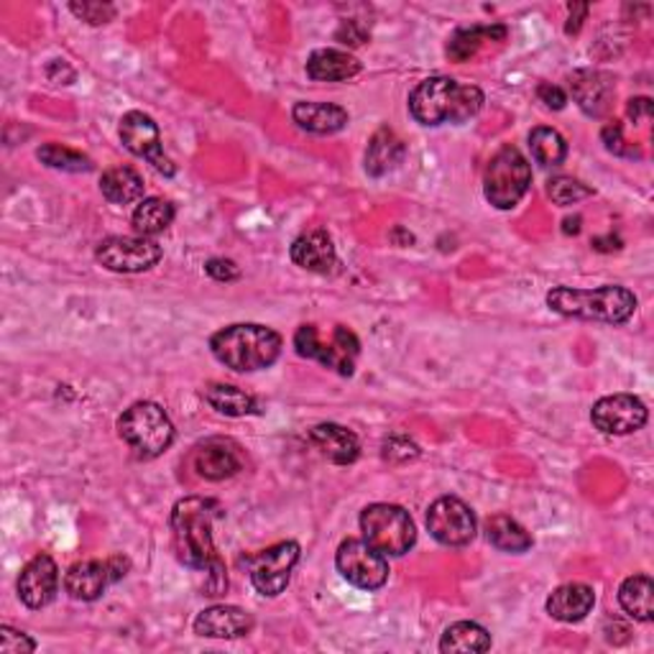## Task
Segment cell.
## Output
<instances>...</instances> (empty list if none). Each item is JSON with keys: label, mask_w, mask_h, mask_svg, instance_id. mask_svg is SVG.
Segmentation results:
<instances>
[{"label": "cell", "mask_w": 654, "mask_h": 654, "mask_svg": "<svg viewBox=\"0 0 654 654\" xmlns=\"http://www.w3.org/2000/svg\"><path fill=\"white\" fill-rule=\"evenodd\" d=\"M507 36V29L503 26H473V29H461L455 31V36L447 44V57L453 62H468L473 54L480 49L484 42H494V38Z\"/></svg>", "instance_id": "obj_32"}, {"label": "cell", "mask_w": 654, "mask_h": 654, "mask_svg": "<svg viewBox=\"0 0 654 654\" xmlns=\"http://www.w3.org/2000/svg\"><path fill=\"white\" fill-rule=\"evenodd\" d=\"M251 629H254V619L239 606H210L195 619V634L208 636V640H241L251 634Z\"/></svg>", "instance_id": "obj_18"}, {"label": "cell", "mask_w": 654, "mask_h": 654, "mask_svg": "<svg viewBox=\"0 0 654 654\" xmlns=\"http://www.w3.org/2000/svg\"><path fill=\"white\" fill-rule=\"evenodd\" d=\"M295 348L302 358L318 361L330 372L353 376L361 353V341L345 325H335L328 337L320 333L318 325H302L295 333Z\"/></svg>", "instance_id": "obj_6"}, {"label": "cell", "mask_w": 654, "mask_h": 654, "mask_svg": "<svg viewBox=\"0 0 654 654\" xmlns=\"http://www.w3.org/2000/svg\"><path fill=\"white\" fill-rule=\"evenodd\" d=\"M629 115H632L634 121H640V118H650L652 115V100L650 98L629 100Z\"/></svg>", "instance_id": "obj_43"}, {"label": "cell", "mask_w": 654, "mask_h": 654, "mask_svg": "<svg viewBox=\"0 0 654 654\" xmlns=\"http://www.w3.org/2000/svg\"><path fill=\"white\" fill-rule=\"evenodd\" d=\"M484 108V92L476 85H461L453 77H428L409 95V113L422 125L466 123Z\"/></svg>", "instance_id": "obj_2"}, {"label": "cell", "mask_w": 654, "mask_h": 654, "mask_svg": "<svg viewBox=\"0 0 654 654\" xmlns=\"http://www.w3.org/2000/svg\"><path fill=\"white\" fill-rule=\"evenodd\" d=\"M204 269H208V274L215 281H235L241 277L239 266H235L233 262H228V258H212V262H208Z\"/></svg>", "instance_id": "obj_39"}, {"label": "cell", "mask_w": 654, "mask_h": 654, "mask_svg": "<svg viewBox=\"0 0 654 654\" xmlns=\"http://www.w3.org/2000/svg\"><path fill=\"white\" fill-rule=\"evenodd\" d=\"M364 540L386 557H401L414 547L417 526L407 509L397 503H372L361 514Z\"/></svg>", "instance_id": "obj_7"}, {"label": "cell", "mask_w": 654, "mask_h": 654, "mask_svg": "<svg viewBox=\"0 0 654 654\" xmlns=\"http://www.w3.org/2000/svg\"><path fill=\"white\" fill-rule=\"evenodd\" d=\"M530 148L534 162L542 167H561L567 159V141L563 138V133L547 129V125H540L530 133Z\"/></svg>", "instance_id": "obj_33"}, {"label": "cell", "mask_w": 654, "mask_h": 654, "mask_svg": "<svg viewBox=\"0 0 654 654\" xmlns=\"http://www.w3.org/2000/svg\"><path fill=\"white\" fill-rule=\"evenodd\" d=\"M36 156L49 169L75 171V175H80V171H90L92 169L90 156H85L80 152H75V148H67V146H62V144H44L36 152Z\"/></svg>", "instance_id": "obj_34"}, {"label": "cell", "mask_w": 654, "mask_h": 654, "mask_svg": "<svg viewBox=\"0 0 654 654\" xmlns=\"http://www.w3.org/2000/svg\"><path fill=\"white\" fill-rule=\"evenodd\" d=\"M69 11H73L77 19L92 23V26H100V23H108L115 15V5L110 3H95V0H82V3H69Z\"/></svg>", "instance_id": "obj_36"}, {"label": "cell", "mask_w": 654, "mask_h": 654, "mask_svg": "<svg viewBox=\"0 0 654 654\" xmlns=\"http://www.w3.org/2000/svg\"><path fill=\"white\" fill-rule=\"evenodd\" d=\"M337 38H341L343 44L358 46V44H364V42H366V31H364V29H358L353 21H348V23H343V29H341V31H337Z\"/></svg>", "instance_id": "obj_42"}, {"label": "cell", "mask_w": 654, "mask_h": 654, "mask_svg": "<svg viewBox=\"0 0 654 654\" xmlns=\"http://www.w3.org/2000/svg\"><path fill=\"white\" fill-rule=\"evenodd\" d=\"M486 537L496 550L511 555H522L532 547V534L524 530L517 519L507 514H494L486 522Z\"/></svg>", "instance_id": "obj_29"}, {"label": "cell", "mask_w": 654, "mask_h": 654, "mask_svg": "<svg viewBox=\"0 0 654 654\" xmlns=\"http://www.w3.org/2000/svg\"><path fill=\"white\" fill-rule=\"evenodd\" d=\"M417 455H420V447H417L412 440L401 437V435H393L384 443V458L391 461V463H407V461H414Z\"/></svg>", "instance_id": "obj_38"}, {"label": "cell", "mask_w": 654, "mask_h": 654, "mask_svg": "<svg viewBox=\"0 0 654 654\" xmlns=\"http://www.w3.org/2000/svg\"><path fill=\"white\" fill-rule=\"evenodd\" d=\"M36 650V642L19 629L3 624L0 627V654H29Z\"/></svg>", "instance_id": "obj_37"}, {"label": "cell", "mask_w": 654, "mask_h": 654, "mask_svg": "<svg viewBox=\"0 0 654 654\" xmlns=\"http://www.w3.org/2000/svg\"><path fill=\"white\" fill-rule=\"evenodd\" d=\"M588 13V5L586 3H573L570 5V23H567V34H578L580 29V19Z\"/></svg>", "instance_id": "obj_44"}, {"label": "cell", "mask_w": 654, "mask_h": 654, "mask_svg": "<svg viewBox=\"0 0 654 654\" xmlns=\"http://www.w3.org/2000/svg\"><path fill=\"white\" fill-rule=\"evenodd\" d=\"M291 262H295L299 269H307L314 274L333 271L337 264L333 239H330L325 231H312V233L299 235V239L291 243Z\"/></svg>", "instance_id": "obj_22"}, {"label": "cell", "mask_w": 654, "mask_h": 654, "mask_svg": "<svg viewBox=\"0 0 654 654\" xmlns=\"http://www.w3.org/2000/svg\"><path fill=\"white\" fill-rule=\"evenodd\" d=\"M619 603L634 621H652L654 617V583L650 575H632L621 583Z\"/></svg>", "instance_id": "obj_28"}, {"label": "cell", "mask_w": 654, "mask_h": 654, "mask_svg": "<svg viewBox=\"0 0 654 654\" xmlns=\"http://www.w3.org/2000/svg\"><path fill=\"white\" fill-rule=\"evenodd\" d=\"M175 204L169 200H164V197H144L136 204V210H133V231L138 235H144V239H154V235H159L167 231V228L175 223Z\"/></svg>", "instance_id": "obj_26"}, {"label": "cell", "mask_w": 654, "mask_h": 654, "mask_svg": "<svg viewBox=\"0 0 654 654\" xmlns=\"http://www.w3.org/2000/svg\"><path fill=\"white\" fill-rule=\"evenodd\" d=\"M580 231V218L565 220V233H578Z\"/></svg>", "instance_id": "obj_45"}, {"label": "cell", "mask_w": 654, "mask_h": 654, "mask_svg": "<svg viewBox=\"0 0 654 654\" xmlns=\"http://www.w3.org/2000/svg\"><path fill=\"white\" fill-rule=\"evenodd\" d=\"M550 310L565 318L606 322V325H624L636 310V297L617 284H606L598 289L557 287L547 295Z\"/></svg>", "instance_id": "obj_4"}, {"label": "cell", "mask_w": 654, "mask_h": 654, "mask_svg": "<svg viewBox=\"0 0 654 654\" xmlns=\"http://www.w3.org/2000/svg\"><path fill=\"white\" fill-rule=\"evenodd\" d=\"M204 401L225 417H246L256 412V399L231 384H210L204 389Z\"/></svg>", "instance_id": "obj_31"}, {"label": "cell", "mask_w": 654, "mask_h": 654, "mask_svg": "<svg viewBox=\"0 0 654 654\" xmlns=\"http://www.w3.org/2000/svg\"><path fill=\"white\" fill-rule=\"evenodd\" d=\"M310 443L318 447L322 458L335 463V466H351L361 455L358 437L348 428H341V424L333 422H322L318 428H312Z\"/></svg>", "instance_id": "obj_19"}, {"label": "cell", "mask_w": 654, "mask_h": 654, "mask_svg": "<svg viewBox=\"0 0 654 654\" xmlns=\"http://www.w3.org/2000/svg\"><path fill=\"white\" fill-rule=\"evenodd\" d=\"M428 530L440 545L466 547L476 537L478 522L473 509L458 496H440L428 509Z\"/></svg>", "instance_id": "obj_11"}, {"label": "cell", "mask_w": 654, "mask_h": 654, "mask_svg": "<svg viewBox=\"0 0 654 654\" xmlns=\"http://www.w3.org/2000/svg\"><path fill=\"white\" fill-rule=\"evenodd\" d=\"M537 98L542 102H545L547 108H553V110H563L565 102H567V95L561 88H557V85H553V82L540 85V88H537Z\"/></svg>", "instance_id": "obj_40"}, {"label": "cell", "mask_w": 654, "mask_h": 654, "mask_svg": "<svg viewBox=\"0 0 654 654\" xmlns=\"http://www.w3.org/2000/svg\"><path fill=\"white\" fill-rule=\"evenodd\" d=\"M590 422L603 435H632L647 424V407L634 393H611L596 401Z\"/></svg>", "instance_id": "obj_15"}, {"label": "cell", "mask_w": 654, "mask_h": 654, "mask_svg": "<svg viewBox=\"0 0 654 654\" xmlns=\"http://www.w3.org/2000/svg\"><path fill=\"white\" fill-rule=\"evenodd\" d=\"M299 563L297 542H277V545L262 550V553L246 557L251 583L258 594L266 598H277L289 586L291 570Z\"/></svg>", "instance_id": "obj_10"}, {"label": "cell", "mask_w": 654, "mask_h": 654, "mask_svg": "<svg viewBox=\"0 0 654 654\" xmlns=\"http://www.w3.org/2000/svg\"><path fill=\"white\" fill-rule=\"evenodd\" d=\"M337 573L361 590H378L389 580V563L366 540H345L335 555Z\"/></svg>", "instance_id": "obj_12"}, {"label": "cell", "mask_w": 654, "mask_h": 654, "mask_svg": "<svg viewBox=\"0 0 654 654\" xmlns=\"http://www.w3.org/2000/svg\"><path fill=\"white\" fill-rule=\"evenodd\" d=\"M570 90L583 113L594 118L603 115L613 98L611 80L603 73H596V69H578V73H573Z\"/></svg>", "instance_id": "obj_21"}, {"label": "cell", "mask_w": 654, "mask_h": 654, "mask_svg": "<svg viewBox=\"0 0 654 654\" xmlns=\"http://www.w3.org/2000/svg\"><path fill=\"white\" fill-rule=\"evenodd\" d=\"M192 466L197 476L204 480H225L243 470L241 447L228 437H210L202 445H197L192 455Z\"/></svg>", "instance_id": "obj_17"}, {"label": "cell", "mask_w": 654, "mask_h": 654, "mask_svg": "<svg viewBox=\"0 0 654 654\" xmlns=\"http://www.w3.org/2000/svg\"><path fill=\"white\" fill-rule=\"evenodd\" d=\"M491 650V634L476 621H458L447 627L443 640H440V652H461V654H478Z\"/></svg>", "instance_id": "obj_30"}, {"label": "cell", "mask_w": 654, "mask_h": 654, "mask_svg": "<svg viewBox=\"0 0 654 654\" xmlns=\"http://www.w3.org/2000/svg\"><path fill=\"white\" fill-rule=\"evenodd\" d=\"M530 185L532 167L519 148L503 146L491 156L484 175V195L496 210L517 208Z\"/></svg>", "instance_id": "obj_8"}, {"label": "cell", "mask_w": 654, "mask_h": 654, "mask_svg": "<svg viewBox=\"0 0 654 654\" xmlns=\"http://www.w3.org/2000/svg\"><path fill=\"white\" fill-rule=\"evenodd\" d=\"M291 118L302 131L318 133V136H333L348 125V113L333 102H310L302 100L291 108Z\"/></svg>", "instance_id": "obj_23"}, {"label": "cell", "mask_w": 654, "mask_h": 654, "mask_svg": "<svg viewBox=\"0 0 654 654\" xmlns=\"http://www.w3.org/2000/svg\"><path fill=\"white\" fill-rule=\"evenodd\" d=\"M95 258L115 274H141L162 262V246L144 235H110L100 241Z\"/></svg>", "instance_id": "obj_9"}, {"label": "cell", "mask_w": 654, "mask_h": 654, "mask_svg": "<svg viewBox=\"0 0 654 654\" xmlns=\"http://www.w3.org/2000/svg\"><path fill=\"white\" fill-rule=\"evenodd\" d=\"M545 606L553 619L563 621V624H575V621H583L594 611L596 594L586 583H565V586L550 594Z\"/></svg>", "instance_id": "obj_20"}, {"label": "cell", "mask_w": 654, "mask_h": 654, "mask_svg": "<svg viewBox=\"0 0 654 654\" xmlns=\"http://www.w3.org/2000/svg\"><path fill=\"white\" fill-rule=\"evenodd\" d=\"M19 598L29 609H44L59 590V567L49 555L38 553L23 565L19 575Z\"/></svg>", "instance_id": "obj_16"}, {"label": "cell", "mask_w": 654, "mask_h": 654, "mask_svg": "<svg viewBox=\"0 0 654 654\" xmlns=\"http://www.w3.org/2000/svg\"><path fill=\"white\" fill-rule=\"evenodd\" d=\"M118 435L141 458H156L175 443V424L154 401H136L118 420Z\"/></svg>", "instance_id": "obj_5"}, {"label": "cell", "mask_w": 654, "mask_h": 654, "mask_svg": "<svg viewBox=\"0 0 654 654\" xmlns=\"http://www.w3.org/2000/svg\"><path fill=\"white\" fill-rule=\"evenodd\" d=\"M361 73V62L341 49H318L307 59V77L314 82H348Z\"/></svg>", "instance_id": "obj_24"}, {"label": "cell", "mask_w": 654, "mask_h": 654, "mask_svg": "<svg viewBox=\"0 0 654 654\" xmlns=\"http://www.w3.org/2000/svg\"><path fill=\"white\" fill-rule=\"evenodd\" d=\"M100 192L113 204L141 202V197H144V177L133 167H113L102 171Z\"/></svg>", "instance_id": "obj_27"}, {"label": "cell", "mask_w": 654, "mask_h": 654, "mask_svg": "<svg viewBox=\"0 0 654 654\" xmlns=\"http://www.w3.org/2000/svg\"><path fill=\"white\" fill-rule=\"evenodd\" d=\"M220 514H223L220 503L204 499V496H187L171 509L175 553L189 570L208 573L204 596H223L228 590L225 565L215 550V540H212V524Z\"/></svg>", "instance_id": "obj_1"}, {"label": "cell", "mask_w": 654, "mask_h": 654, "mask_svg": "<svg viewBox=\"0 0 654 654\" xmlns=\"http://www.w3.org/2000/svg\"><path fill=\"white\" fill-rule=\"evenodd\" d=\"M129 567L131 563L121 555L108 557V561L75 563L65 575V590L75 601H98L110 583L121 580Z\"/></svg>", "instance_id": "obj_13"}, {"label": "cell", "mask_w": 654, "mask_h": 654, "mask_svg": "<svg viewBox=\"0 0 654 654\" xmlns=\"http://www.w3.org/2000/svg\"><path fill=\"white\" fill-rule=\"evenodd\" d=\"M118 133H121L123 146L129 148L133 156L152 162L154 169L162 171V175H175L177 167L171 164L169 156L162 154V133L152 115L141 113V110H131V113L121 118V129H118Z\"/></svg>", "instance_id": "obj_14"}, {"label": "cell", "mask_w": 654, "mask_h": 654, "mask_svg": "<svg viewBox=\"0 0 654 654\" xmlns=\"http://www.w3.org/2000/svg\"><path fill=\"white\" fill-rule=\"evenodd\" d=\"M547 195H550V200H553L555 204H561V208H567V204H575V202L586 200V197H590L594 192H590V189L586 185H580L578 179H573V177H555V179H550Z\"/></svg>", "instance_id": "obj_35"}, {"label": "cell", "mask_w": 654, "mask_h": 654, "mask_svg": "<svg viewBox=\"0 0 654 654\" xmlns=\"http://www.w3.org/2000/svg\"><path fill=\"white\" fill-rule=\"evenodd\" d=\"M404 141H401L391 129H378L374 133L372 144L366 152V171L372 177H384L391 169H397L404 162Z\"/></svg>", "instance_id": "obj_25"}, {"label": "cell", "mask_w": 654, "mask_h": 654, "mask_svg": "<svg viewBox=\"0 0 654 654\" xmlns=\"http://www.w3.org/2000/svg\"><path fill=\"white\" fill-rule=\"evenodd\" d=\"M603 144L613 154H624V136H621V125L609 123L603 129Z\"/></svg>", "instance_id": "obj_41"}, {"label": "cell", "mask_w": 654, "mask_h": 654, "mask_svg": "<svg viewBox=\"0 0 654 654\" xmlns=\"http://www.w3.org/2000/svg\"><path fill=\"white\" fill-rule=\"evenodd\" d=\"M281 345L277 330L256 325V322L228 325L210 337L212 356L239 374H254L274 366L281 356Z\"/></svg>", "instance_id": "obj_3"}]
</instances>
